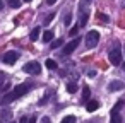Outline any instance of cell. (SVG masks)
Returning <instances> with one entry per match:
<instances>
[{
    "label": "cell",
    "mask_w": 125,
    "mask_h": 123,
    "mask_svg": "<svg viewBox=\"0 0 125 123\" xmlns=\"http://www.w3.org/2000/svg\"><path fill=\"white\" fill-rule=\"evenodd\" d=\"M29 89H31V84H28V82L16 85L9 94H5V96L2 97V104H9V103H12V101H16V99H19V97L26 96V94L29 92Z\"/></svg>",
    "instance_id": "1"
},
{
    "label": "cell",
    "mask_w": 125,
    "mask_h": 123,
    "mask_svg": "<svg viewBox=\"0 0 125 123\" xmlns=\"http://www.w3.org/2000/svg\"><path fill=\"white\" fill-rule=\"evenodd\" d=\"M108 58H110V63H111V65H120V63H122V51H120V43H115L113 50H110V53H108Z\"/></svg>",
    "instance_id": "2"
},
{
    "label": "cell",
    "mask_w": 125,
    "mask_h": 123,
    "mask_svg": "<svg viewBox=\"0 0 125 123\" xmlns=\"http://www.w3.org/2000/svg\"><path fill=\"white\" fill-rule=\"evenodd\" d=\"M22 70H24L26 74H29V75H40V74H41V65H40L38 62H28V63L22 67Z\"/></svg>",
    "instance_id": "3"
},
{
    "label": "cell",
    "mask_w": 125,
    "mask_h": 123,
    "mask_svg": "<svg viewBox=\"0 0 125 123\" xmlns=\"http://www.w3.org/2000/svg\"><path fill=\"white\" fill-rule=\"evenodd\" d=\"M99 43V33L98 31H89L86 34V46L87 48H94Z\"/></svg>",
    "instance_id": "4"
},
{
    "label": "cell",
    "mask_w": 125,
    "mask_h": 123,
    "mask_svg": "<svg viewBox=\"0 0 125 123\" xmlns=\"http://www.w3.org/2000/svg\"><path fill=\"white\" fill-rule=\"evenodd\" d=\"M79 43H81V38H74L72 41H69L65 46H63V50H62V55L63 57H67V55H70L77 46H79Z\"/></svg>",
    "instance_id": "5"
},
{
    "label": "cell",
    "mask_w": 125,
    "mask_h": 123,
    "mask_svg": "<svg viewBox=\"0 0 125 123\" xmlns=\"http://www.w3.org/2000/svg\"><path fill=\"white\" fill-rule=\"evenodd\" d=\"M17 58H19V53L17 51H7L5 55H4V63H7V65H12V63H16L17 62Z\"/></svg>",
    "instance_id": "6"
},
{
    "label": "cell",
    "mask_w": 125,
    "mask_h": 123,
    "mask_svg": "<svg viewBox=\"0 0 125 123\" xmlns=\"http://www.w3.org/2000/svg\"><path fill=\"white\" fill-rule=\"evenodd\" d=\"M122 89H123V82H120V80H113V82H110V84H108V91H110V92L122 91Z\"/></svg>",
    "instance_id": "7"
},
{
    "label": "cell",
    "mask_w": 125,
    "mask_h": 123,
    "mask_svg": "<svg viewBox=\"0 0 125 123\" xmlns=\"http://www.w3.org/2000/svg\"><path fill=\"white\" fill-rule=\"evenodd\" d=\"M91 101V89L87 87V85H84V89H82V103H89Z\"/></svg>",
    "instance_id": "8"
},
{
    "label": "cell",
    "mask_w": 125,
    "mask_h": 123,
    "mask_svg": "<svg viewBox=\"0 0 125 123\" xmlns=\"http://www.w3.org/2000/svg\"><path fill=\"white\" fill-rule=\"evenodd\" d=\"M98 106H99V103H98V101H94V99H91V101L86 104V109H87L89 113H93V111H96V109H98Z\"/></svg>",
    "instance_id": "9"
},
{
    "label": "cell",
    "mask_w": 125,
    "mask_h": 123,
    "mask_svg": "<svg viewBox=\"0 0 125 123\" xmlns=\"http://www.w3.org/2000/svg\"><path fill=\"white\" fill-rule=\"evenodd\" d=\"M40 31H41L40 28H34V29L31 31V34H29V39H31V41H38V38H40Z\"/></svg>",
    "instance_id": "10"
},
{
    "label": "cell",
    "mask_w": 125,
    "mask_h": 123,
    "mask_svg": "<svg viewBox=\"0 0 125 123\" xmlns=\"http://www.w3.org/2000/svg\"><path fill=\"white\" fill-rule=\"evenodd\" d=\"M122 106H123V101H122V99H120V101H116V104H115V106H113V109H111V114H120Z\"/></svg>",
    "instance_id": "11"
},
{
    "label": "cell",
    "mask_w": 125,
    "mask_h": 123,
    "mask_svg": "<svg viewBox=\"0 0 125 123\" xmlns=\"http://www.w3.org/2000/svg\"><path fill=\"white\" fill-rule=\"evenodd\" d=\"M43 41H45V43L53 41V31H45V33H43Z\"/></svg>",
    "instance_id": "12"
},
{
    "label": "cell",
    "mask_w": 125,
    "mask_h": 123,
    "mask_svg": "<svg viewBox=\"0 0 125 123\" xmlns=\"http://www.w3.org/2000/svg\"><path fill=\"white\" fill-rule=\"evenodd\" d=\"M7 4H9L12 9H19L21 4H22V0H7Z\"/></svg>",
    "instance_id": "13"
},
{
    "label": "cell",
    "mask_w": 125,
    "mask_h": 123,
    "mask_svg": "<svg viewBox=\"0 0 125 123\" xmlns=\"http://www.w3.org/2000/svg\"><path fill=\"white\" fill-rule=\"evenodd\" d=\"M62 45H63V39H60V38H58V39L52 41V45H50V46H52V50H57V48H60Z\"/></svg>",
    "instance_id": "14"
},
{
    "label": "cell",
    "mask_w": 125,
    "mask_h": 123,
    "mask_svg": "<svg viewBox=\"0 0 125 123\" xmlns=\"http://www.w3.org/2000/svg\"><path fill=\"white\" fill-rule=\"evenodd\" d=\"M110 123H123V120H122V116H120V114H111Z\"/></svg>",
    "instance_id": "15"
},
{
    "label": "cell",
    "mask_w": 125,
    "mask_h": 123,
    "mask_svg": "<svg viewBox=\"0 0 125 123\" xmlns=\"http://www.w3.org/2000/svg\"><path fill=\"white\" fill-rule=\"evenodd\" d=\"M46 67L50 70H57V62L55 60H46Z\"/></svg>",
    "instance_id": "16"
},
{
    "label": "cell",
    "mask_w": 125,
    "mask_h": 123,
    "mask_svg": "<svg viewBox=\"0 0 125 123\" xmlns=\"http://www.w3.org/2000/svg\"><path fill=\"white\" fill-rule=\"evenodd\" d=\"M67 91H69V92H75V91H77V84H75V82H69V84H67Z\"/></svg>",
    "instance_id": "17"
},
{
    "label": "cell",
    "mask_w": 125,
    "mask_h": 123,
    "mask_svg": "<svg viewBox=\"0 0 125 123\" xmlns=\"http://www.w3.org/2000/svg\"><path fill=\"white\" fill-rule=\"evenodd\" d=\"M62 123H75V116L69 114V116H65V118L62 120Z\"/></svg>",
    "instance_id": "18"
},
{
    "label": "cell",
    "mask_w": 125,
    "mask_h": 123,
    "mask_svg": "<svg viewBox=\"0 0 125 123\" xmlns=\"http://www.w3.org/2000/svg\"><path fill=\"white\" fill-rule=\"evenodd\" d=\"M87 22V12H82L81 14V22H79V26H84Z\"/></svg>",
    "instance_id": "19"
},
{
    "label": "cell",
    "mask_w": 125,
    "mask_h": 123,
    "mask_svg": "<svg viewBox=\"0 0 125 123\" xmlns=\"http://www.w3.org/2000/svg\"><path fill=\"white\" fill-rule=\"evenodd\" d=\"M53 19H55V14L52 12V14H48V16H46V19H45V24H48V22H52Z\"/></svg>",
    "instance_id": "20"
},
{
    "label": "cell",
    "mask_w": 125,
    "mask_h": 123,
    "mask_svg": "<svg viewBox=\"0 0 125 123\" xmlns=\"http://www.w3.org/2000/svg\"><path fill=\"white\" fill-rule=\"evenodd\" d=\"M10 116H12V111H10V109H5V111H4V114H2V118H5V120H7V118H10Z\"/></svg>",
    "instance_id": "21"
},
{
    "label": "cell",
    "mask_w": 125,
    "mask_h": 123,
    "mask_svg": "<svg viewBox=\"0 0 125 123\" xmlns=\"http://www.w3.org/2000/svg\"><path fill=\"white\" fill-rule=\"evenodd\" d=\"M70 21H72V14H67V16H65V24L69 26V24H70Z\"/></svg>",
    "instance_id": "22"
},
{
    "label": "cell",
    "mask_w": 125,
    "mask_h": 123,
    "mask_svg": "<svg viewBox=\"0 0 125 123\" xmlns=\"http://www.w3.org/2000/svg\"><path fill=\"white\" fill-rule=\"evenodd\" d=\"M98 17H99L103 22H108V16H104V14H98Z\"/></svg>",
    "instance_id": "23"
},
{
    "label": "cell",
    "mask_w": 125,
    "mask_h": 123,
    "mask_svg": "<svg viewBox=\"0 0 125 123\" xmlns=\"http://www.w3.org/2000/svg\"><path fill=\"white\" fill-rule=\"evenodd\" d=\"M77 31H79V26L72 28V29H70V36H75V34H77Z\"/></svg>",
    "instance_id": "24"
},
{
    "label": "cell",
    "mask_w": 125,
    "mask_h": 123,
    "mask_svg": "<svg viewBox=\"0 0 125 123\" xmlns=\"http://www.w3.org/2000/svg\"><path fill=\"white\" fill-rule=\"evenodd\" d=\"M4 80H5V75L0 72V87H2V82H4Z\"/></svg>",
    "instance_id": "25"
},
{
    "label": "cell",
    "mask_w": 125,
    "mask_h": 123,
    "mask_svg": "<svg viewBox=\"0 0 125 123\" xmlns=\"http://www.w3.org/2000/svg\"><path fill=\"white\" fill-rule=\"evenodd\" d=\"M41 123H52V120H50V118H48V116H45V118H43V120H41Z\"/></svg>",
    "instance_id": "26"
},
{
    "label": "cell",
    "mask_w": 125,
    "mask_h": 123,
    "mask_svg": "<svg viewBox=\"0 0 125 123\" xmlns=\"http://www.w3.org/2000/svg\"><path fill=\"white\" fill-rule=\"evenodd\" d=\"M28 123H36V116H31V118L28 120Z\"/></svg>",
    "instance_id": "27"
},
{
    "label": "cell",
    "mask_w": 125,
    "mask_h": 123,
    "mask_svg": "<svg viewBox=\"0 0 125 123\" xmlns=\"http://www.w3.org/2000/svg\"><path fill=\"white\" fill-rule=\"evenodd\" d=\"M19 123H28V116H22V118H21V121H19Z\"/></svg>",
    "instance_id": "28"
},
{
    "label": "cell",
    "mask_w": 125,
    "mask_h": 123,
    "mask_svg": "<svg viewBox=\"0 0 125 123\" xmlns=\"http://www.w3.org/2000/svg\"><path fill=\"white\" fill-rule=\"evenodd\" d=\"M46 4L48 5H53V4H57V0H46Z\"/></svg>",
    "instance_id": "29"
},
{
    "label": "cell",
    "mask_w": 125,
    "mask_h": 123,
    "mask_svg": "<svg viewBox=\"0 0 125 123\" xmlns=\"http://www.w3.org/2000/svg\"><path fill=\"white\" fill-rule=\"evenodd\" d=\"M84 4H91V0H82V5Z\"/></svg>",
    "instance_id": "30"
},
{
    "label": "cell",
    "mask_w": 125,
    "mask_h": 123,
    "mask_svg": "<svg viewBox=\"0 0 125 123\" xmlns=\"http://www.w3.org/2000/svg\"><path fill=\"white\" fill-rule=\"evenodd\" d=\"M4 9V2H2V0H0V10H2Z\"/></svg>",
    "instance_id": "31"
},
{
    "label": "cell",
    "mask_w": 125,
    "mask_h": 123,
    "mask_svg": "<svg viewBox=\"0 0 125 123\" xmlns=\"http://www.w3.org/2000/svg\"><path fill=\"white\" fill-rule=\"evenodd\" d=\"M22 2H31V0H22Z\"/></svg>",
    "instance_id": "32"
},
{
    "label": "cell",
    "mask_w": 125,
    "mask_h": 123,
    "mask_svg": "<svg viewBox=\"0 0 125 123\" xmlns=\"http://www.w3.org/2000/svg\"><path fill=\"white\" fill-rule=\"evenodd\" d=\"M123 5H125V0H123Z\"/></svg>",
    "instance_id": "33"
},
{
    "label": "cell",
    "mask_w": 125,
    "mask_h": 123,
    "mask_svg": "<svg viewBox=\"0 0 125 123\" xmlns=\"http://www.w3.org/2000/svg\"><path fill=\"white\" fill-rule=\"evenodd\" d=\"M89 123H94V121H89Z\"/></svg>",
    "instance_id": "34"
}]
</instances>
